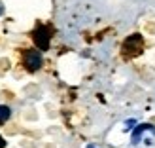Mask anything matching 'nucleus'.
Returning a JSON list of instances; mask_svg holds the SVG:
<instances>
[{
	"label": "nucleus",
	"mask_w": 155,
	"mask_h": 148,
	"mask_svg": "<svg viewBox=\"0 0 155 148\" xmlns=\"http://www.w3.org/2000/svg\"><path fill=\"white\" fill-rule=\"evenodd\" d=\"M2 12H4V8H2V4H0V15H2Z\"/></svg>",
	"instance_id": "0eeeda50"
},
{
	"label": "nucleus",
	"mask_w": 155,
	"mask_h": 148,
	"mask_svg": "<svg viewBox=\"0 0 155 148\" xmlns=\"http://www.w3.org/2000/svg\"><path fill=\"white\" fill-rule=\"evenodd\" d=\"M144 131H151V133L155 135V127H153V126H150V123H142V126H138V127L133 131V141H134V143L138 141V137H140Z\"/></svg>",
	"instance_id": "20e7f679"
},
{
	"label": "nucleus",
	"mask_w": 155,
	"mask_h": 148,
	"mask_svg": "<svg viewBox=\"0 0 155 148\" xmlns=\"http://www.w3.org/2000/svg\"><path fill=\"white\" fill-rule=\"evenodd\" d=\"M30 40L40 51H48L51 44V29L48 25H44V23H38L32 29V33H30Z\"/></svg>",
	"instance_id": "7ed1b4c3"
},
{
	"label": "nucleus",
	"mask_w": 155,
	"mask_h": 148,
	"mask_svg": "<svg viewBox=\"0 0 155 148\" xmlns=\"http://www.w3.org/2000/svg\"><path fill=\"white\" fill-rule=\"evenodd\" d=\"M12 118V108L6 105H0V123H6Z\"/></svg>",
	"instance_id": "39448f33"
},
{
	"label": "nucleus",
	"mask_w": 155,
	"mask_h": 148,
	"mask_svg": "<svg viewBox=\"0 0 155 148\" xmlns=\"http://www.w3.org/2000/svg\"><path fill=\"white\" fill-rule=\"evenodd\" d=\"M87 148H95V146H93V144H89V146H87Z\"/></svg>",
	"instance_id": "6e6552de"
},
{
	"label": "nucleus",
	"mask_w": 155,
	"mask_h": 148,
	"mask_svg": "<svg viewBox=\"0 0 155 148\" xmlns=\"http://www.w3.org/2000/svg\"><path fill=\"white\" fill-rule=\"evenodd\" d=\"M144 48H146L144 36L134 33V34H130V36H127L125 40H123V44H121V55H123V59H134L138 55H142Z\"/></svg>",
	"instance_id": "f257e3e1"
},
{
	"label": "nucleus",
	"mask_w": 155,
	"mask_h": 148,
	"mask_svg": "<svg viewBox=\"0 0 155 148\" xmlns=\"http://www.w3.org/2000/svg\"><path fill=\"white\" fill-rule=\"evenodd\" d=\"M21 63L27 72H38L44 67V55L38 48H27L21 50Z\"/></svg>",
	"instance_id": "f03ea898"
},
{
	"label": "nucleus",
	"mask_w": 155,
	"mask_h": 148,
	"mask_svg": "<svg viewBox=\"0 0 155 148\" xmlns=\"http://www.w3.org/2000/svg\"><path fill=\"white\" fill-rule=\"evenodd\" d=\"M0 148H6V141H4L2 135H0Z\"/></svg>",
	"instance_id": "423d86ee"
}]
</instances>
